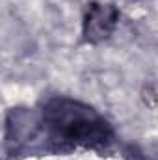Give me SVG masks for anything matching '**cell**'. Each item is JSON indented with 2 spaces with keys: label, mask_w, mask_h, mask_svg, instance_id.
<instances>
[{
  "label": "cell",
  "mask_w": 158,
  "mask_h": 160,
  "mask_svg": "<svg viewBox=\"0 0 158 160\" xmlns=\"http://www.w3.org/2000/svg\"><path fill=\"white\" fill-rule=\"evenodd\" d=\"M117 22V9L112 4H91L84 19V38L89 43L110 38Z\"/></svg>",
  "instance_id": "cell-2"
},
{
  "label": "cell",
  "mask_w": 158,
  "mask_h": 160,
  "mask_svg": "<svg viewBox=\"0 0 158 160\" xmlns=\"http://www.w3.org/2000/svg\"><path fill=\"white\" fill-rule=\"evenodd\" d=\"M43 125L52 140L71 145H102L112 128L93 108L73 99H52L43 108Z\"/></svg>",
  "instance_id": "cell-1"
}]
</instances>
